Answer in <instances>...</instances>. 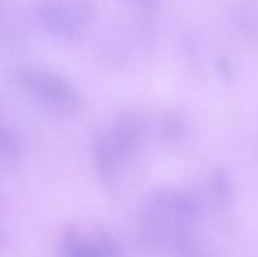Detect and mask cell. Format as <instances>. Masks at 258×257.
<instances>
[{
	"instance_id": "7",
	"label": "cell",
	"mask_w": 258,
	"mask_h": 257,
	"mask_svg": "<svg viewBox=\"0 0 258 257\" xmlns=\"http://www.w3.org/2000/svg\"><path fill=\"white\" fill-rule=\"evenodd\" d=\"M2 244H3V235H2V230H0V247H2Z\"/></svg>"
},
{
	"instance_id": "6",
	"label": "cell",
	"mask_w": 258,
	"mask_h": 257,
	"mask_svg": "<svg viewBox=\"0 0 258 257\" xmlns=\"http://www.w3.org/2000/svg\"><path fill=\"white\" fill-rule=\"evenodd\" d=\"M162 133L166 139L175 141L177 138H180L183 135V121L174 115L166 117L162 121Z\"/></svg>"
},
{
	"instance_id": "2",
	"label": "cell",
	"mask_w": 258,
	"mask_h": 257,
	"mask_svg": "<svg viewBox=\"0 0 258 257\" xmlns=\"http://www.w3.org/2000/svg\"><path fill=\"white\" fill-rule=\"evenodd\" d=\"M20 88L35 103L59 115H76L82 109L77 89L60 74L48 70H26L20 76Z\"/></svg>"
},
{
	"instance_id": "4",
	"label": "cell",
	"mask_w": 258,
	"mask_h": 257,
	"mask_svg": "<svg viewBox=\"0 0 258 257\" xmlns=\"http://www.w3.org/2000/svg\"><path fill=\"white\" fill-rule=\"evenodd\" d=\"M210 189H212L215 201L221 208H227L233 203L234 183L227 170H224V168L215 170V173L212 174V179H210Z\"/></svg>"
},
{
	"instance_id": "5",
	"label": "cell",
	"mask_w": 258,
	"mask_h": 257,
	"mask_svg": "<svg viewBox=\"0 0 258 257\" xmlns=\"http://www.w3.org/2000/svg\"><path fill=\"white\" fill-rule=\"evenodd\" d=\"M91 239L94 242V247L98 253V257H124L119 242L110 233L98 232Z\"/></svg>"
},
{
	"instance_id": "3",
	"label": "cell",
	"mask_w": 258,
	"mask_h": 257,
	"mask_svg": "<svg viewBox=\"0 0 258 257\" xmlns=\"http://www.w3.org/2000/svg\"><path fill=\"white\" fill-rule=\"evenodd\" d=\"M59 250L60 257H98L92 239L83 236L74 229L62 235Z\"/></svg>"
},
{
	"instance_id": "1",
	"label": "cell",
	"mask_w": 258,
	"mask_h": 257,
	"mask_svg": "<svg viewBox=\"0 0 258 257\" xmlns=\"http://www.w3.org/2000/svg\"><path fill=\"white\" fill-rule=\"evenodd\" d=\"M145 138V120L136 112H124L112 126L98 133L92 144V162L101 185H112L124 164L141 148Z\"/></svg>"
}]
</instances>
